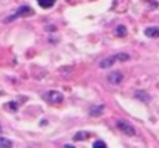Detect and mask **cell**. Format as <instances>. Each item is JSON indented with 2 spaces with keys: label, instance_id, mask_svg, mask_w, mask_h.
Returning a JSON list of instances; mask_svg holds the SVG:
<instances>
[{
  "label": "cell",
  "instance_id": "obj_1",
  "mask_svg": "<svg viewBox=\"0 0 159 148\" xmlns=\"http://www.w3.org/2000/svg\"><path fill=\"white\" fill-rule=\"evenodd\" d=\"M129 58H130V56L128 53L119 52V53H116V55H112V56H108V57L101 60L99 67L101 68H108V67L113 66V63H116L117 61H128Z\"/></svg>",
  "mask_w": 159,
  "mask_h": 148
},
{
  "label": "cell",
  "instance_id": "obj_2",
  "mask_svg": "<svg viewBox=\"0 0 159 148\" xmlns=\"http://www.w3.org/2000/svg\"><path fill=\"white\" fill-rule=\"evenodd\" d=\"M35 14V11L32 10V7L31 6H29V5H22V6H20L12 15H10L7 19H6V21H12V20H15V19H19V17H26V16H31V15H34Z\"/></svg>",
  "mask_w": 159,
  "mask_h": 148
},
{
  "label": "cell",
  "instance_id": "obj_3",
  "mask_svg": "<svg viewBox=\"0 0 159 148\" xmlns=\"http://www.w3.org/2000/svg\"><path fill=\"white\" fill-rule=\"evenodd\" d=\"M43 98L50 103H61L63 101V95L60 91L51 90V91H47L46 93H43Z\"/></svg>",
  "mask_w": 159,
  "mask_h": 148
},
{
  "label": "cell",
  "instance_id": "obj_4",
  "mask_svg": "<svg viewBox=\"0 0 159 148\" xmlns=\"http://www.w3.org/2000/svg\"><path fill=\"white\" fill-rule=\"evenodd\" d=\"M117 127H118V129L119 131H122L124 134H127V136H135V129H134V127L130 124V123H128L127 121H118L117 122Z\"/></svg>",
  "mask_w": 159,
  "mask_h": 148
},
{
  "label": "cell",
  "instance_id": "obj_5",
  "mask_svg": "<svg viewBox=\"0 0 159 148\" xmlns=\"http://www.w3.org/2000/svg\"><path fill=\"white\" fill-rule=\"evenodd\" d=\"M107 80L112 85H118L123 81V73L119 72V71H112L107 75Z\"/></svg>",
  "mask_w": 159,
  "mask_h": 148
},
{
  "label": "cell",
  "instance_id": "obj_6",
  "mask_svg": "<svg viewBox=\"0 0 159 148\" xmlns=\"http://www.w3.org/2000/svg\"><path fill=\"white\" fill-rule=\"evenodd\" d=\"M144 35L149 39H159V26H148L144 29Z\"/></svg>",
  "mask_w": 159,
  "mask_h": 148
},
{
  "label": "cell",
  "instance_id": "obj_7",
  "mask_svg": "<svg viewBox=\"0 0 159 148\" xmlns=\"http://www.w3.org/2000/svg\"><path fill=\"white\" fill-rule=\"evenodd\" d=\"M103 111H104V104L93 106V107L89 109V116H92V117H99V116H102Z\"/></svg>",
  "mask_w": 159,
  "mask_h": 148
},
{
  "label": "cell",
  "instance_id": "obj_8",
  "mask_svg": "<svg viewBox=\"0 0 159 148\" xmlns=\"http://www.w3.org/2000/svg\"><path fill=\"white\" fill-rule=\"evenodd\" d=\"M134 96H135V98H138V99H140L142 102H145V103H148L152 99V97L149 96V93L148 92H144V91H137L134 93Z\"/></svg>",
  "mask_w": 159,
  "mask_h": 148
},
{
  "label": "cell",
  "instance_id": "obj_9",
  "mask_svg": "<svg viewBox=\"0 0 159 148\" xmlns=\"http://www.w3.org/2000/svg\"><path fill=\"white\" fill-rule=\"evenodd\" d=\"M127 34H128V30H127V27H125L124 25H118V26L114 29V35L118 36V37H123V36H125Z\"/></svg>",
  "mask_w": 159,
  "mask_h": 148
},
{
  "label": "cell",
  "instance_id": "obj_10",
  "mask_svg": "<svg viewBox=\"0 0 159 148\" xmlns=\"http://www.w3.org/2000/svg\"><path fill=\"white\" fill-rule=\"evenodd\" d=\"M56 0H37V4L42 7V9H50L55 5Z\"/></svg>",
  "mask_w": 159,
  "mask_h": 148
},
{
  "label": "cell",
  "instance_id": "obj_11",
  "mask_svg": "<svg viewBox=\"0 0 159 148\" xmlns=\"http://www.w3.org/2000/svg\"><path fill=\"white\" fill-rule=\"evenodd\" d=\"M88 137H89V133H88V132L80 131V132H77V133L73 136V139H75V141H84V139H87Z\"/></svg>",
  "mask_w": 159,
  "mask_h": 148
},
{
  "label": "cell",
  "instance_id": "obj_12",
  "mask_svg": "<svg viewBox=\"0 0 159 148\" xmlns=\"http://www.w3.org/2000/svg\"><path fill=\"white\" fill-rule=\"evenodd\" d=\"M10 147H12V142L10 139L0 136V148H10Z\"/></svg>",
  "mask_w": 159,
  "mask_h": 148
},
{
  "label": "cell",
  "instance_id": "obj_13",
  "mask_svg": "<svg viewBox=\"0 0 159 148\" xmlns=\"http://www.w3.org/2000/svg\"><path fill=\"white\" fill-rule=\"evenodd\" d=\"M93 148H106L107 147V144L103 142V141H96L94 143H93V146H92Z\"/></svg>",
  "mask_w": 159,
  "mask_h": 148
},
{
  "label": "cell",
  "instance_id": "obj_14",
  "mask_svg": "<svg viewBox=\"0 0 159 148\" xmlns=\"http://www.w3.org/2000/svg\"><path fill=\"white\" fill-rule=\"evenodd\" d=\"M71 147H73V146H71V144H65V148H71Z\"/></svg>",
  "mask_w": 159,
  "mask_h": 148
}]
</instances>
